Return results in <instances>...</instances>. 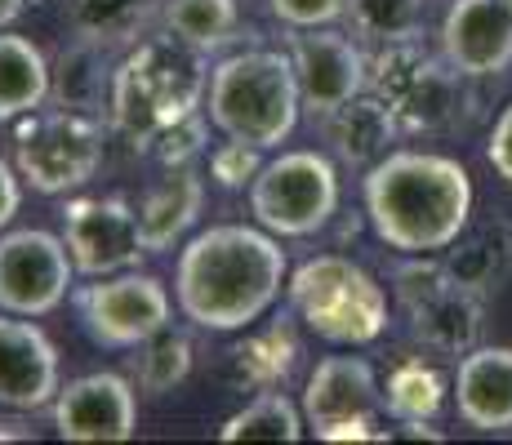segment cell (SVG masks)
<instances>
[{
	"label": "cell",
	"mask_w": 512,
	"mask_h": 445,
	"mask_svg": "<svg viewBox=\"0 0 512 445\" xmlns=\"http://www.w3.org/2000/svg\"><path fill=\"white\" fill-rule=\"evenodd\" d=\"M285 281H290V263L277 232H268L263 223H219L196 232L179 250L174 303L196 330L236 334L272 312Z\"/></svg>",
	"instance_id": "obj_1"
},
{
	"label": "cell",
	"mask_w": 512,
	"mask_h": 445,
	"mask_svg": "<svg viewBox=\"0 0 512 445\" xmlns=\"http://www.w3.org/2000/svg\"><path fill=\"white\" fill-rule=\"evenodd\" d=\"M361 196L374 236L397 254H441L472 219V178L441 152H388Z\"/></svg>",
	"instance_id": "obj_2"
},
{
	"label": "cell",
	"mask_w": 512,
	"mask_h": 445,
	"mask_svg": "<svg viewBox=\"0 0 512 445\" xmlns=\"http://www.w3.org/2000/svg\"><path fill=\"white\" fill-rule=\"evenodd\" d=\"M205 54L174 41L170 32L143 36L139 45L125 49L116 58V81H112V130L125 134L134 147L147 138L170 130L174 121L201 112L205 107Z\"/></svg>",
	"instance_id": "obj_3"
},
{
	"label": "cell",
	"mask_w": 512,
	"mask_h": 445,
	"mask_svg": "<svg viewBox=\"0 0 512 445\" xmlns=\"http://www.w3.org/2000/svg\"><path fill=\"white\" fill-rule=\"evenodd\" d=\"M205 112L223 138H241L263 152L281 147L303 116L299 76L281 49H241L210 67Z\"/></svg>",
	"instance_id": "obj_4"
},
{
	"label": "cell",
	"mask_w": 512,
	"mask_h": 445,
	"mask_svg": "<svg viewBox=\"0 0 512 445\" xmlns=\"http://www.w3.org/2000/svg\"><path fill=\"white\" fill-rule=\"evenodd\" d=\"M290 312L317 339L339 348H366L388 330V294L361 263L343 254L303 259L285 281Z\"/></svg>",
	"instance_id": "obj_5"
},
{
	"label": "cell",
	"mask_w": 512,
	"mask_h": 445,
	"mask_svg": "<svg viewBox=\"0 0 512 445\" xmlns=\"http://www.w3.org/2000/svg\"><path fill=\"white\" fill-rule=\"evenodd\" d=\"M366 63H370L366 89H374L392 107L401 134H446L468 112V94H464L468 76L455 72L446 58H432L423 41L370 45Z\"/></svg>",
	"instance_id": "obj_6"
},
{
	"label": "cell",
	"mask_w": 512,
	"mask_h": 445,
	"mask_svg": "<svg viewBox=\"0 0 512 445\" xmlns=\"http://www.w3.org/2000/svg\"><path fill=\"white\" fill-rule=\"evenodd\" d=\"M107 156V121L63 107L32 112V121L14 138V170L41 196L81 192L103 170Z\"/></svg>",
	"instance_id": "obj_7"
},
{
	"label": "cell",
	"mask_w": 512,
	"mask_h": 445,
	"mask_svg": "<svg viewBox=\"0 0 512 445\" xmlns=\"http://www.w3.org/2000/svg\"><path fill=\"white\" fill-rule=\"evenodd\" d=\"M250 214L277 236H312L339 214V170L326 152H281L250 183Z\"/></svg>",
	"instance_id": "obj_8"
},
{
	"label": "cell",
	"mask_w": 512,
	"mask_h": 445,
	"mask_svg": "<svg viewBox=\"0 0 512 445\" xmlns=\"http://www.w3.org/2000/svg\"><path fill=\"white\" fill-rule=\"evenodd\" d=\"M76 312H81L85 334L98 348L130 352L170 325L174 299L161 276L125 267V272H112V276H94V285H85L76 294Z\"/></svg>",
	"instance_id": "obj_9"
},
{
	"label": "cell",
	"mask_w": 512,
	"mask_h": 445,
	"mask_svg": "<svg viewBox=\"0 0 512 445\" xmlns=\"http://www.w3.org/2000/svg\"><path fill=\"white\" fill-rule=\"evenodd\" d=\"M76 281V263L63 236L45 227L0 232V312L49 316L63 308Z\"/></svg>",
	"instance_id": "obj_10"
},
{
	"label": "cell",
	"mask_w": 512,
	"mask_h": 445,
	"mask_svg": "<svg viewBox=\"0 0 512 445\" xmlns=\"http://www.w3.org/2000/svg\"><path fill=\"white\" fill-rule=\"evenodd\" d=\"M63 241L81 276H112L139 267L147 254L139 210L125 196H72L63 205Z\"/></svg>",
	"instance_id": "obj_11"
},
{
	"label": "cell",
	"mask_w": 512,
	"mask_h": 445,
	"mask_svg": "<svg viewBox=\"0 0 512 445\" xmlns=\"http://www.w3.org/2000/svg\"><path fill=\"white\" fill-rule=\"evenodd\" d=\"M290 63L299 76L303 112L312 121L330 116L334 107H343L348 98L366 94L370 63L366 49L352 32H334V27H299L290 36Z\"/></svg>",
	"instance_id": "obj_12"
},
{
	"label": "cell",
	"mask_w": 512,
	"mask_h": 445,
	"mask_svg": "<svg viewBox=\"0 0 512 445\" xmlns=\"http://www.w3.org/2000/svg\"><path fill=\"white\" fill-rule=\"evenodd\" d=\"M139 428V392L125 374L94 370L58 388L54 432L63 441H130Z\"/></svg>",
	"instance_id": "obj_13"
},
{
	"label": "cell",
	"mask_w": 512,
	"mask_h": 445,
	"mask_svg": "<svg viewBox=\"0 0 512 445\" xmlns=\"http://www.w3.org/2000/svg\"><path fill=\"white\" fill-rule=\"evenodd\" d=\"M441 58L468 81L512 67V0H455L441 23Z\"/></svg>",
	"instance_id": "obj_14"
},
{
	"label": "cell",
	"mask_w": 512,
	"mask_h": 445,
	"mask_svg": "<svg viewBox=\"0 0 512 445\" xmlns=\"http://www.w3.org/2000/svg\"><path fill=\"white\" fill-rule=\"evenodd\" d=\"M58 348L36 316L0 312V405L45 410L58 397Z\"/></svg>",
	"instance_id": "obj_15"
},
{
	"label": "cell",
	"mask_w": 512,
	"mask_h": 445,
	"mask_svg": "<svg viewBox=\"0 0 512 445\" xmlns=\"http://www.w3.org/2000/svg\"><path fill=\"white\" fill-rule=\"evenodd\" d=\"M299 405L303 419H308V432L321 437L334 423L374 419L383 410V388L366 356H326L308 374V388H303Z\"/></svg>",
	"instance_id": "obj_16"
},
{
	"label": "cell",
	"mask_w": 512,
	"mask_h": 445,
	"mask_svg": "<svg viewBox=\"0 0 512 445\" xmlns=\"http://www.w3.org/2000/svg\"><path fill=\"white\" fill-rule=\"evenodd\" d=\"M321 138L330 143L339 165H348V170H374L392 152V143L401 138V125L392 116V107L374 89H366V94L348 98L343 107H334L330 116H321Z\"/></svg>",
	"instance_id": "obj_17"
},
{
	"label": "cell",
	"mask_w": 512,
	"mask_h": 445,
	"mask_svg": "<svg viewBox=\"0 0 512 445\" xmlns=\"http://www.w3.org/2000/svg\"><path fill=\"white\" fill-rule=\"evenodd\" d=\"M455 405L459 419L477 432L512 428V348H472L459 356L455 370Z\"/></svg>",
	"instance_id": "obj_18"
},
{
	"label": "cell",
	"mask_w": 512,
	"mask_h": 445,
	"mask_svg": "<svg viewBox=\"0 0 512 445\" xmlns=\"http://www.w3.org/2000/svg\"><path fill=\"white\" fill-rule=\"evenodd\" d=\"M112 81H116L112 49L76 41L72 36V41L49 58V107L107 121V116H112Z\"/></svg>",
	"instance_id": "obj_19"
},
{
	"label": "cell",
	"mask_w": 512,
	"mask_h": 445,
	"mask_svg": "<svg viewBox=\"0 0 512 445\" xmlns=\"http://www.w3.org/2000/svg\"><path fill=\"white\" fill-rule=\"evenodd\" d=\"M410 334L437 356H468L481 343V325H486V299L464 290V285L446 281L432 294H423L415 308H406Z\"/></svg>",
	"instance_id": "obj_20"
},
{
	"label": "cell",
	"mask_w": 512,
	"mask_h": 445,
	"mask_svg": "<svg viewBox=\"0 0 512 445\" xmlns=\"http://www.w3.org/2000/svg\"><path fill=\"white\" fill-rule=\"evenodd\" d=\"M446 259V272L455 285H464L472 294H495L499 285L512 276V219L495 214V219H481L455 236V241L441 250Z\"/></svg>",
	"instance_id": "obj_21"
},
{
	"label": "cell",
	"mask_w": 512,
	"mask_h": 445,
	"mask_svg": "<svg viewBox=\"0 0 512 445\" xmlns=\"http://www.w3.org/2000/svg\"><path fill=\"white\" fill-rule=\"evenodd\" d=\"M205 205V183L192 165H179V170H165V178L156 187H147L143 201L134 205L139 210V227L143 241L152 254H165L170 245H179L192 223L201 219Z\"/></svg>",
	"instance_id": "obj_22"
},
{
	"label": "cell",
	"mask_w": 512,
	"mask_h": 445,
	"mask_svg": "<svg viewBox=\"0 0 512 445\" xmlns=\"http://www.w3.org/2000/svg\"><path fill=\"white\" fill-rule=\"evenodd\" d=\"M161 5L165 0H63V18L76 41L121 54L139 45L152 23H161Z\"/></svg>",
	"instance_id": "obj_23"
},
{
	"label": "cell",
	"mask_w": 512,
	"mask_h": 445,
	"mask_svg": "<svg viewBox=\"0 0 512 445\" xmlns=\"http://www.w3.org/2000/svg\"><path fill=\"white\" fill-rule=\"evenodd\" d=\"M49 103V58L18 32H0V121H23Z\"/></svg>",
	"instance_id": "obj_24"
},
{
	"label": "cell",
	"mask_w": 512,
	"mask_h": 445,
	"mask_svg": "<svg viewBox=\"0 0 512 445\" xmlns=\"http://www.w3.org/2000/svg\"><path fill=\"white\" fill-rule=\"evenodd\" d=\"M232 356V383L236 388H281L290 370L299 365V339H294L290 316H277L268 330L245 334L228 352Z\"/></svg>",
	"instance_id": "obj_25"
},
{
	"label": "cell",
	"mask_w": 512,
	"mask_h": 445,
	"mask_svg": "<svg viewBox=\"0 0 512 445\" xmlns=\"http://www.w3.org/2000/svg\"><path fill=\"white\" fill-rule=\"evenodd\" d=\"M161 32L183 41L196 54H219L241 32V9L236 0H165L161 5Z\"/></svg>",
	"instance_id": "obj_26"
},
{
	"label": "cell",
	"mask_w": 512,
	"mask_h": 445,
	"mask_svg": "<svg viewBox=\"0 0 512 445\" xmlns=\"http://www.w3.org/2000/svg\"><path fill=\"white\" fill-rule=\"evenodd\" d=\"M446 405V374L428 365L423 356H406L392 365L383 383V410L397 423H432Z\"/></svg>",
	"instance_id": "obj_27"
},
{
	"label": "cell",
	"mask_w": 512,
	"mask_h": 445,
	"mask_svg": "<svg viewBox=\"0 0 512 445\" xmlns=\"http://www.w3.org/2000/svg\"><path fill=\"white\" fill-rule=\"evenodd\" d=\"M308 419L303 405H294L281 388H263L250 405L232 414L219 428V441H299Z\"/></svg>",
	"instance_id": "obj_28"
},
{
	"label": "cell",
	"mask_w": 512,
	"mask_h": 445,
	"mask_svg": "<svg viewBox=\"0 0 512 445\" xmlns=\"http://www.w3.org/2000/svg\"><path fill=\"white\" fill-rule=\"evenodd\" d=\"M428 0H348L343 23L361 45H392V41H419Z\"/></svg>",
	"instance_id": "obj_29"
},
{
	"label": "cell",
	"mask_w": 512,
	"mask_h": 445,
	"mask_svg": "<svg viewBox=\"0 0 512 445\" xmlns=\"http://www.w3.org/2000/svg\"><path fill=\"white\" fill-rule=\"evenodd\" d=\"M134 374H139V388L147 397H165L192 374V339L187 330H174V321L165 330H156L147 343L134 348Z\"/></svg>",
	"instance_id": "obj_30"
},
{
	"label": "cell",
	"mask_w": 512,
	"mask_h": 445,
	"mask_svg": "<svg viewBox=\"0 0 512 445\" xmlns=\"http://www.w3.org/2000/svg\"><path fill=\"white\" fill-rule=\"evenodd\" d=\"M210 112H192L183 116V121H174L170 130H161L156 138H147V143L139 147L143 156H152L161 170H179V165H192L196 156L205 152V143H210Z\"/></svg>",
	"instance_id": "obj_31"
},
{
	"label": "cell",
	"mask_w": 512,
	"mask_h": 445,
	"mask_svg": "<svg viewBox=\"0 0 512 445\" xmlns=\"http://www.w3.org/2000/svg\"><path fill=\"white\" fill-rule=\"evenodd\" d=\"M263 165H268L263 161V147L241 143V138H228V143H219L210 152V178L223 192H245V187L259 178Z\"/></svg>",
	"instance_id": "obj_32"
},
{
	"label": "cell",
	"mask_w": 512,
	"mask_h": 445,
	"mask_svg": "<svg viewBox=\"0 0 512 445\" xmlns=\"http://www.w3.org/2000/svg\"><path fill=\"white\" fill-rule=\"evenodd\" d=\"M446 259H432V254H406V263H397L392 272V294H397L401 308H415L423 294H432L437 285H446Z\"/></svg>",
	"instance_id": "obj_33"
},
{
	"label": "cell",
	"mask_w": 512,
	"mask_h": 445,
	"mask_svg": "<svg viewBox=\"0 0 512 445\" xmlns=\"http://www.w3.org/2000/svg\"><path fill=\"white\" fill-rule=\"evenodd\" d=\"M268 5L290 32H299V27H334L348 0H268Z\"/></svg>",
	"instance_id": "obj_34"
},
{
	"label": "cell",
	"mask_w": 512,
	"mask_h": 445,
	"mask_svg": "<svg viewBox=\"0 0 512 445\" xmlns=\"http://www.w3.org/2000/svg\"><path fill=\"white\" fill-rule=\"evenodd\" d=\"M486 161L504 183H512V103L499 112L495 130H490V143H486Z\"/></svg>",
	"instance_id": "obj_35"
},
{
	"label": "cell",
	"mask_w": 512,
	"mask_h": 445,
	"mask_svg": "<svg viewBox=\"0 0 512 445\" xmlns=\"http://www.w3.org/2000/svg\"><path fill=\"white\" fill-rule=\"evenodd\" d=\"M18 205H23V174L0 161V232H5L9 219L18 214Z\"/></svg>",
	"instance_id": "obj_36"
},
{
	"label": "cell",
	"mask_w": 512,
	"mask_h": 445,
	"mask_svg": "<svg viewBox=\"0 0 512 445\" xmlns=\"http://www.w3.org/2000/svg\"><path fill=\"white\" fill-rule=\"evenodd\" d=\"M321 441H388V432L374 428V419H352V423H334V428H326Z\"/></svg>",
	"instance_id": "obj_37"
},
{
	"label": "cell",
	"mask_w": 512,
	"mask_h": 445,
	"mask_svg": "<svg viewBox=\"0 0 512 445\" xmlns=\"http://www.w3.org/2000/svg\"><path fill=\"white\" fill-rule=\"evenodd\" d=\"M23 9H27V0H0V32H5V27H14Z\"/></svg>",
	"instance_id": "obj_38"
},
{
	"label": "cell",
	"mask_w": 512,
	"mask_h": 445,
	"mask_svg": "<svg viewBox=\"0 0 512 445\" xmlns=\"http://www.w3.org/2000/svg\"><path fill=\"white\" fill-rule=\"evenodd\" d=\"M0 441H32V432L14 428V423H0Z\"/></svg>",
	"instance_id": "obj_39"
},
{
	"label": "cell",
	"mask_w": 512,
	"mask_h": 445,
	"mask_svg": "<svg viewBox=\"0 0 512 445\" xmlns=\"http://www.w3.org/2000/svg\"><path fill=\"white\" fill-rule=\"evenodd\" d=\"M406 437H428V441H441L437 428H428V423H406Z\"/></svg>",
	"instance_id": "obj_40"
}]
</instances>
